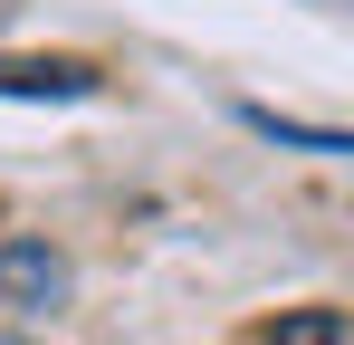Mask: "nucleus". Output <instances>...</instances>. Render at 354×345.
<instances>
[{
  "mask_svg": "<svg viewBox=\"0 0 354 345\" xmlns=\"http://www.w3.org/2000/svg\"><path fill=\"white\" fill-rule=\"evenodd\" d=\"M0 307H19V317L67 307V259L48 249V240H29V230H10V240H0Z\"/></svg>",
  "mask_w": 354,
  "mask_h": 345,
  "instance_id": "obj_1",
  "label": "nucleus"
},
{
  "mask_svg": "<svg viewBox=\"0 0 354 345\" xmlns=\"http://www.w3.org/2000/svg\"><path fill=\"white\" fill-rule=\"evenodd\" d=\"M0 96H96V67H77V57H0Z\"/></svg>",
  "mask_w": 354,
  "mask_h": 345,
  "instance_id": "obj_2",
  "label": "nucleus"
},
{
  "mask_svg": "<svg viewBox=\"0 0 354 345\" xmlns=\"http://www.w3.org/2000/svg\"><path fill=\"white\" fill-rule=\"evenodd\" d=\"M268 345H354V326H345V307H297L268 326Z\"/></svg>",
  "mask_w": 354,
  "mask_h": 345,
  "instance_id": "obj_3",
  "label": "nucleus"
}]
</instances>
